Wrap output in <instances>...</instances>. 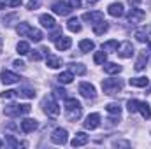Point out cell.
<instances>
[{"label":"cell","instance_id":"cell-1","mask_svg":"<svg viewBox=\"0 0 151 149\" xmlns=\"http://www.w3.org/2000/svg\"><path fill=\"white\" fill-rule=\"evenodd\" d=\"M81 112H83V107H81V102L77 98H65V116H67V119L77 121L81 117Z\"/></svg>","mask_w":151,"mask_h":149},{"label":"cell","instance_id":"cell-2","mask_svg":"<svg viewBox=\"0 0 151 149\" xmlns=\"http://www.w3.org/2000/svg\"><path fill=\"white\" fill-rule=\"evenodd\" d=\"M32 111V107L28 104H11L4 109V114L9 116V117H19V116H25Z\"/></svg>","mask_w":151,"mask_h":149},{"label":"cell","instance_id":"cell-3","mask_svg":"<svg viewBox=\"0 0 151 149\" xmlns=\"http://www.w3.org/2000/svg\"><path fill=\"white\" fill-rule=\"evenodd\" d=\"M42 111L46 112L47 116H51V117H56L60 114V105H58L55 95H49V97H46L42 100Z\"/></svg>","mask_w":151,"mask_h":149},{"label":"cell","instance_id":"cell-4","mask_svg":"<svg viewBox=\"0 0 151 149\" xmlns=\"http://www.w3.org/2000/svg\"><path fill=\"white\" fill-rule=\"evenodd\" d=\"M102 90L106 95H116L118 91L123 90V82L121 79H104L102 81Z\"/></svg>","mask_w":151,"mask_h":149},{"label":"cell","instance_id":"cell-5","mask_svg":"<svg viewBox=\"0 0 151 149\" xmlns=\"http://www.w3.org/2000/svg\"><path fill=\"white\" fill-rule=\"evenodd\" d=\"M144 18H146V12H144L142 9H139V7H132V9L128 11V14H127V21H128L130 25H137V23H141Z\"/></svg>","mask_w":151,"mask_h":149},{"label":"cell","instance_id":"cell-6","mask_svg":"<svg viewBox=\"0 0 151 149\" xmlns=\"http://www.w3.org/2000/svg\"><path fill=\"white\" fill-rule=\"evenodd\" d=\"M100 114L99 112H91V114H88L86 116V119H84V128L86 130H95V128H99L100 126Z\"/></svg>","mask_w":151,"mask_h":149},{"label":"cell","instance_id":"cell-7","mask_svg":"<svg viewBox=\"0 0 151 149\" xmlns=\"http://www.w3.org/2000/svg\"><path fill=\"white\" fill-rule=\"evenodd\" d=\"M79 93H81L84 98H88V100H93L95 95H97L95 86L90 84V82H81V84H79Z\"/></svg>","mask_w":151,"mask_h":149},{"label":"cell","instance_id":"cell-8","mask_svg":"<svg viewBox=\"0 0 151 149\" xmlns=\"http://www.w3.org/2000/svg\"><path fill=\"white\" fill-rule=\"evenodd\" d=\"M51 142L53 144H58V146H63L67 144V130L65 128H56L51 135Z\"/></svg>","mask_w":151,"mask_h":149},{"label":"cell","instance_id":"cell-9","mask_svg":"<svg viewBox=\"0 0 151 149\" xmlns=\"http://www.w3.org/2000/svg\"><path fill=\"white\" fill-rule=\"evenodd\" d=\"M19 79H21L19 75L11 72V70H2L0 72V81L4 84H16V82H19Z\"/></svg>","mask_w":151,"mask_h":149},{"label":"cell","instance_id":"cell-10","mask_svg":"<svg viewBox=\"0 0 151 149\" xmlns=\"http://www.w3.org/2000/svg\"><path fill=\"white\" fill-rule=\"evenodd\" d=\"M53 12L58 16H69L72 12V7L65 2H56V4H53Z\"/></svg>","mask_w":151,"mask_h":149},{"label":"cell","instance_id":"cell-11","mask_svg":"<svg viewBox=\"0 0 151 149\" xmlns=\"http://www.w3.org/2000/svg\"><path fill=\"white\" fill-rule=\"evenodd\" d=\"M107 12L113 16V18H121L125 14V5L121 2H113L109 7H107Z\"/></svg>","mask_w":151,"mask_h":149},{"label":"cell","instance_id":"cell-12","mask_svg":"<svg viewBox=\"0 0 151 149\" xmlns=\"http://www.w3.org/2000/svg\"><path fill=\"white\" fill-rule=\"evenodd\" d=\"M83 19H84V21H88V23H91V25H95V23H99V21H102V19H104V12H100V11L84 12V14H83Z\"/></svg>","mask_w":151,"mask_h":149},{"label":"cell","instance_id":"cell-13","mask_svg":"<svg viewBox=\"0 0 151 149\" xmlns=\"http://www.w3.org/2000/svg\"><path fill=\"white\" fill-rule=\"evenodd\" d=\"M121 58H132V54H134V46H132V42H123L119 47H118V51H116Z\"/></svg>","mask_w":151,"mask_h":149},{"label":"cell","instance_id":"cell-14","mask_svg":"<svg viewBox=\"0 0 151 149\" xmlns=\"http://www.w3.org/2000/svg\"><path fill=\"white\" fill-rule=\"evenodd\" d=\"M19 126H21V132H23V133H32V132L37 128V121L32 119V117H25Z\"/></svg>","mask_w":151,"mask_h":149},{"label":"cell","instance_id":"cell-15","mask_svg":"<svg viewBox=\"0 0 151 149\" xmlns=\"http://www.w3.org/2000/svg\"><path fill=\"white\" fill-rule=\"evenodd\" d=\"M88 140H90V137L84 133V132H77L74 135V139H72V148H81V146H86L88 144Z\"/></svg>","mask_w":151,"mask_h":149},{"label":"cell","instance_id":"cell-16","mask_svg":"<svg viewBox=\"0 0 151 149\" xmlns=\"http://www.w3.org/2000/svg\"><path fill=\"white\" fill-rule=\"evenodd\" d=\"M148 60H150V51H141V54H139V58H137V62H135V70L141 72V70L146 67Z\"/></svg>","mask_w":151,"mask_h":149},{"label":"cell","instance_id":"cell-17","mask_svg":"<svg viewBox=\"0 0 151 149\" xmlns=\"http://www.w3.org/2000/svg\"><path fill=\"white\" fill-rule=\"evenodd\" d=\"M55 46H56L58 51H67V49L72 46V39L70 37H63V35H62L60 39L55 40Z\"/></svg>","mask_w":151,"mask_h":149},{"label":"cell","instance_id":"cell-18","mask_svg":"<svg viewBox=\"0 0 151 149\" xmlns=\"http://www.w3.org/2000/svg\"><path fill=\"white\" fill-rule=\"evenodd\" d=\"M128 84H130V86H134V88H146V86L150 84V79H148L146 75H141V77H132V79L128 81Z\"/></svg>","mask_w":151,"mask_h":149},{"label":"cell","instance_id":"cell-19","mask_svg":"<svg viewBox=\"0 0 151 149\" xmlns=\"http://www.w3.org/2000/svg\"><path fill=\"white\" fill-rule=\"evenodd\" d=\"M39 21H40V25L44 27V28H55L56 25V21H55V18L51 16V14H42L40 18H39Z\"/></svg>","mask_w":151,"mask_h":149},{"label":"cell","instance_id":"cell-20","mask_svg":"<svg viewBox=\"0 0 151 149\" xmlns=\"http://www.w3.org/2000/svg\"><path fill=\"white\" fill-rule=\"evenodd\" d=\"M93 27V34L95 35H104L107 30H109V25L106 23V19H102V21H99V23H95V25H91Z\"/></svg>","mask_w":151,"mask_h":149},{"label":"cell","instance_id":"cell-21","mask_svg":"<svg viewBox=\"0 0 151 149\" xmlns=\"http://www.w3.org/2000/svg\"><path fill=\"white\" fill-rule=\"evenodd\" d=\"M46 63H47V67H49V69H58V67H62V60H60L58 56L51 54V53H47V54H46Z\"/></svg>","mask_w":151,"mask_h":149},{"label":"cell","instance_id":"cell-22","mask_svg":"<svg viewBox=\"0 0 151 149\" xmlns=\"http://www.w3.org/2000/svg\"><path fill=\"white\" fill-rule=\"evenodd\" d=\"M93 49H95V42H93V40L83 39V40L79 42V51H81V53H90V51H93Z\"/></svg>","mask_w":151,"mask_h":149},{"label":"cell","instance_id":"cell-23","mask_svg":"<svg viewBox=\"0 0 151 149\" xmlns=\"http://www.w3.org/2000/svg\"><path fill=\"white\" fill-rule=\"evenodd\" d=\"M104 70H106V74H109V75L119 74L121 72V65H118L114 62H109V63H104Z\"/></svg>","mask_w":151,"mask_h":149},{"label":"cell","instance_id":"cell-24","mask_svg":"<svg viewBox=\"0 0 151 149\" xmlns=\"http://www.w3.org/2000/svg\"><path fill=\"white\" fill-rule=\"evenodd\" d=\"M118 47H119L118 40H107V42H104V44H102V49H104L106 53H116V51H118Z\"/></svg>","mask_w":151,"mask_h":149},{"label":"cell","instance_id":"cell-25","mask_svg":"<svg viewBox=\"0 0 151 149\" xmlns=\"http://www.w3.org/2000/svg\"><path fill=\"white\" fill-rule=\"evenodd\" d=\"M56 79H58V82H62V84H70V82L74 81V74H72L70 70H67V72H62Z\"/></svg>","mask_w":151,"mask_h":149},{"label":"cell","instance_id":"cell-26","mask_svg":"<svg viewBox=\"0 0 151 149\" xmlns=\"http://www.w3.org/2000/svg\"><path fill=\"white\" fill-rule=\"evenodd\" d=\"M139 112L142 114L144 119H150L151 117V107L148 102H139Z\"/></svg>","mask_w":151,"mask_h":149},{"label":"cell","instance_id":"cell-27","mask_svg":"<svg viewBox=\"0 0 151 149\" xmlns=\"http://www.w3.org/2000/svg\"><path fill=\"white\" fill-rule=\"evenodd\" d=\"M16 49H18V54H28L32 49H30V44L27 42V40H19L18 42V46H16Z\"/></svg>","mask_w":151,"mask_h":149},{"label":"cell","instance_id":"cell-28","mask_svg":"<svg viewBox=\"0 0 151 149\" xmlns=\"http://www.w3.org/2000/svg\"><path fill=\"white\" fill-rule=\"evenodd\" d=\"M106 60H107V53H106L104 49H102V51H97V53L93 54V62H95L97 65H104Z\"/></svg>","mask_w":151,"mask_h":149},{"label":"cell","instance_id":"cell-29","mask_svg":"<svg viewBox=\"0 0 151 149\" xmlns=\"http://www.w3.org/2000/svg\"><path fill=\"white\" fill-rule=\"evenodd\" d=\"M27 37L30 39V40H34V42H40L42 40V32L37 30V28H30L28 34H27Z\"/></svg>","mask_w":151,"mask_h":149},{"label":"cell","instance_id":"cell-30","mask_svg":"<svg viewBox=\"0 0 151 149\" xmlns=\"http://www.w3.org/2000/svg\"><path fill=\"white\" fill-rule=\"evenodd\" d=\"M67 28L70 30V32H81V23H79V19L77 18H70L69 19V23H67Z\"/></svg>","mask_w":151,"mask_h":149},{"label":"cell","instance_id":"cell-31","mask_svg":"<svg viewBox=\"0 0 151 149\" xmlns=\"http://www.w3.org/2000/svg\"><path fill=\"white\" fill-rule=\"evenodd\" d=\"M106 111L109 112V114L119 116V112H121V105H119L118 102H111V104H107V105H106Z\"/></svg>","mask_w":151,"mask_h":149},{"label":"cell","instance_id":"cell-32","mask_svg":"<svg viewBox=\"0 0 151 149\" xmlns=\"http://www.w3.org/2000/svg\"><path fill=\"white\" fill-rule=\"evenodd\" d=\"M70 72L77 74V75H83V74H86V67L83 63H70Z\"/></svg>","mask_w":151,"mask_h":149},{"label":"cell","instance_id":"cell-33","mask_svg":"<svg viewBox=\"0 0 151 149\" xmlns=\"http://www.w3.org/2000/svg\"><path fill=\"white\" fill-rule=\"evenodd\" d=\"M18 95H19L21 98H34V97H35V91H34L32 88H21V90L18 91Z\"/></svg>","mask_w":151,"mask_h":149},{"label":"cell","instance_id":"cell-34","mask_svg":"<svg viewBox=\"0 0 151 149\" xmlns=\"http://www.w3.org/2000/svg\"><path fill=\"white\" fill-rule=\"evenodd\" d=\"M32 27L28 25V23H19L18 27H16V32L21 35V37H27V34H28V30H30Z\"/></svg>","mask_w":151,"mask_h":149},{"label":"cell","instance_id":"cell-35","mask_svg":"<svg viewBox=\"0 0 151 149\" xmlns=\"http://www.w3.org/2000/svg\"><path fill=\"white\" fill-rule=\"evenodd\" d=\"M127 109L130 114H134V112L139 111V100H135V98H132V100H128L127 102Z\"/></svg>","mask_w":151,"mask_h":149},{"label":"cell","instance_id":"cell-36","mask_svg":"<svg viewBox=\"0 0 151 149\" xmlns=\"http://www.w3.org/2000/svg\"><path fill=\"white\" fill-rule=\"evenodd\" d=\"M5 144L9 146V148H19V146H27V144H23V142H18L12 135H7V139H5Z\"/></svg>","mask_w":151,"mask_h":149},{"label":"cell","instance_id":"cell-37","mask_svg":"<svg viewBox=\"0 0 151 149\" xmlns=\"http://www.w3.org/2000/svg\"><path fill=\"white\" fill-rule=\"evenodd\" d=\"M135 39H137L139 42H148V32H146L144 28L135 30Z\"/></svg>","mask_w":151,"mask_h":149},{"label":"cell","instance_id":"cell-38","mask_svg":"<svg viewBox=\"0 0 151 149\" xmlns=\"http://www.w3.org/2000/svg\"><path fill=\"white\" fill-rule=\"evenodd\" d=\"M0 97H2V100H12L14 97H18V91H14V90H7V91H4Z\"/></svg>","mask_w":151,"mask_h":149},{"label":"cell","instance_id":"cell-39","mask_svg":"<svg viewBox=\"0 0 151 149\" xmlns=\"http://www.w3.org/2000/svg\"><path fill=\"white\" fill-rule=\"evenodd\" d=\"M53 93H55V98H67V91L63 88H56Z\"/></svg>","mask_w":151,"mask_h":149},{"label":"cell","instance_id":"cell-40","mask_svg":"<svg viewBox=\"0 0 151 149\" xmlns=\"http://www.w3.org/2000/svg\"><path fill=\"white\" fill-rule=\"evenodd\" d=\"M4 4H5V7H19L21 0H5Z\"/></svg>","mask_w":151,"mask_h":149},{"label":"cell","instance_id":"cell-41","mask_svg":"<svg viewBox=\"0 0 151 149\" xmlns=\"http://www.w3.org/2000/svg\"><path fill=\"white\" fill-rule=\"evenodd\" d=\"M114 148H130V142H127V140H116L113 142Z\"/></svg>","mask_w":151,"mask_h":149},{"label":"cell","instance_id":"cell-42","mask_svg":"<svg viewBox=\"0 0 151 149\" xmlns=\"http://www.w3.org/2000/svg\"><path fill=\"white\" fill-rule=\"evenodd\" d=\"M62 37V28H55V32H53V34H51V40H56V39H60Z\"/></svg>","mask_w":151,"mask_h":149},{"label":"cell","instance_id":"cell-43","mask_svg":"<svg viewBox=\"0 0 151 149\" xmlns=\"http://www.w3.org/2000/svg\"><path fill=\"white\" fill-rule=\"evenodd\" d=\"M30 58H32L34 62H39V60L42 58V53H40V51H35V53H30Z\"/></svg>","mask_w":151,"mask_h":149},{"label":"cell","instance_id":"cell-44","mask_svg":"<svg viewBox=\"0 0 151 149\" xmlns=\"http://www.w3.org/2000/svg\"><path fill=\"white\" fill-rule=\"evenodd\" d=\"M69 5L72 9H79L81 7V0H69Z\"/></svg>","mask_w":151,"mask_h":149},{"label":"cell","instance_id":"cell-45","mask_svg":"<svg viewBox=\"0 0 151 149\" xmlns=\"http://www.w3.org/2000/svg\"><path fill=\"white\" fill-rule=\"evenodd\" d=\"M12 65H14L16 69H25V63H23L21 60H14V62H12Z\"/></svg>","mask_w":151,"mask_h":149},{"label":"cell","instance_id":"cell-46","mask_svg":"<svg viewBox=\"0 0 151 149\" xmlns=\"http://www.w3.org/2000/svg\"><path fill=\"white\" fill-rule=\"evenodd\" d=\"M35 7H39V0H30L28 9H35Z\"/></svg>","mask_w":151,"mask_h":149},{"label":"cell","instance_id":"cell-47","mask_svg":"<svg viewBox=\"0 0 151 149\" xmlns=\"http://www.w3.org/2000/svg\"><path fill=\"white\" fill-rule=\"evenodd\" d=\"M2 47H4V42H2V37H0V53H2Z\"/></svg>","mask_w":151,"mask_h":149},{"label":"cell","instance_id":"cell-48","mask_svg":"<svg viewBox=\"0 0 151 149\" xmlns=\"http://www.w3.org/2000/svg\"><path fill=\"white\" fill-rule=\"evenodd\" d=\"M88 4H95V2H99V0H86Z\"/></svg>","mask_w":151,"mask_h":149},{"label":"cell","instance_id":"cell-49","mask_svg":"<svg viewBox=\"0 0 151 149\" xmlns=\"http://www.w3.org/2000/svg\"><path fill=\"white\" fill-rule=\"evenodd\" d=\"M0 148H2V140H0Z\"/></svg>","mask_w":151,"mask_h":149}]
</instances>
